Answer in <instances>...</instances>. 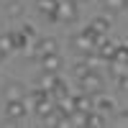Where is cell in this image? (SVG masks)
Here are the masks:
<instances>
[{
	"label": "cell",
	"instance_id": "30bf717a",
	"mask_svg": "<svg viewBox=\"0 0 128 128\" xmlns=\"http://www.w3.org/2000/svg\"><path fill=\"white\" fill-rule=\"evenodd\" d=\"M82 126H90V128H102V126H105V118H102V113L90 110V113H84V115H82Z\"/></svg>",
	"mask_w": 128,
	"mask_h": 128
},
{
	"label": "cell",
	"instance_id": "2e32d148",
	"mask_svg": "<svg viewBox=\"0 0 128 128\" xmlns=\"http://www.w3.org/2000/svg\"><path fill=\"white\" fill-rule=\"evenodd\" d=\"M0 62H3V54H0Z\"/></svg>",
	"mask_w": 128,
	"mask_h": 128
},
{
	"label": "cell",
	"instance_id": "52a82bcc",
	"mask_svg": "<svg viewBox=\"0 0 128 128\" xmlns=\"http://www.w3.org/2000/svg\"><path fill=\"white\" fill-rule=\"evenodd\" d=\"M36 54L41 56V54H51V51H59V44H56V38L54 36H41L38 41H36Z\"/></svg>",
	"mask_w": 128,
	"mask_h": 128
},
{
	"label": "cell",
	"instance_id": "7c38bea8",
	"mask_svg": "<svg viewBox=\"0 0 128 128\" xmlns=\"http://www.w3.org/2000/svg\"><path fill=\"white\" fill-rule=\"evenodd\" d=\"M90 28L95 31V34H108V31H110V18H108V16L92 18V20H90Z\"/></svg>",
	"mask_w": 128,
	"mask_h": 128
},
{
	"label": "cell",
	"instance_id": "8fae6325",
	"mask_svg": "<svg viewBox=\"0 0 128 128\" xmlns=\"http://www.w3.org/2000/svg\"><path fill=\"white\" fill-rule=\"evenodd\" d=\"M10 51H16V38H13V31H8V34H0V54H10Z\"/></svg>",
	"mask_w": 128,
	"mask_h": 128
},
{
	"label": "cell",
	"instance_id": "9c48e42d",
	"mask_svg": "<svg viewBox=\"0 0 128 128\" xmlns=\"http://www.w3.org/2000/svg\"><path fill=\"white\" fill-rule=\"evenodd\" d=\"M72 105H74L77 113H90L92 110V95L82 92V95H77V98H72Z\"/></svg>",
	"mask_w": 128,
	"mask_h": 128
},
{
	"label": "cell",
	"instance_id": "e0dca14e",
	"mask_svg": "<svg viewBox=\"0 0 128 128\" xmlns=\"http://www.w3.org/2000/svg\"><path fill=\"white\" fill-rule=\"evenodd\" d=\"M0 3H3V0H0Z\"/></svg>",
	"mask_w": 128,
	"mask_h": 128
},
{
	"label": "cell",
	"instance_id": "9a60e30c",
	"mask_svg": "<svg viewBox=\"0 0 128 128\" xmlns=\"http://www.w3.org/2000/svg\"><path fill=\"white\" fill-rule=\"evenodd\" d=\"M20 31H23V36H26V38H34V36H36V31H34V26H28V23H26L23 28H20Z\"/></svg>",
	"mask_w": 128,
	"mask_h": 128
},
{
	"label": "cell",
	"instance_id": "277c9868",
	"mask_svg": "<svg viewBox=\"0 0 128 128\" xmlns=\"http://www.w3.org/2000/svg\"><path fill=\"white\" fill-rule=\"evenodd\" d=\"M77 16H80V5L74 3V0H59L56 3L54 20H59V23H72V20H77Z\"/></svg>",
	"mask_w": 128,
	"mask_h": 128
},
{
	"label": "cell",
	"instance_id": "3957f363",
	"mask_svg": "<svg viewBox=\"0 0 128 128\" xmlns=\"http://www.w3.org/2000/svg\"><path fill=\"white\" fill-rule=\"evenodd\" d=\"M3 113H5V126L20 123V120L28 115V102H26V100H8L5 108H3Z\"/></svg>",
	"mask_w": 128,
	"mask_h": 128
},
{
	"label": "cell",
	"instance_id": "8992f818",
	"mask_svg": "<svg viewBox=\"0 0 128 128\" xmlns=\"http://www.w3.org/2000/svg\"><path fill=\"white\" fill-rule=\"evenodd\" d=\"M59 69H62V56H59V51L41 54V72H54V74H59Z\"/></svg>",
	"mask_w": 128,
	"mask_h": 128
},
{
	"label": "cell",
	"instance_id": "5bb4252c",
	"mask_svg": "<svg viewBox=\"0 0 128 128\" xmlns=\"http://www.w3.org/2000/svg\"><path fill=\"white\" fill-rule=\"evenodd\" d=\"M5 13H8V18H20L23 16V3L20 0H10L5 5Z\"/></svg>",
	"mask_w": 128,
	"mask_h": 128
},
{
	"label": "cell",
	"instance_id": "5b68a950",
	"mask_svg": "<svg viewBox=\"0 0 128 128\" xmlns=\"http://www.w3.org/2000/svg\"><path fill=\"white\" fill-rule=\"evenodd\" d=\"M3 92H5V100H26V92H28V87H26L23 82L13 80V82H5Z\"/></svg>",
	"mask_w": 128,
	"mask_h": 128
},
{
	"label": "cell",
	"instance_id": "4fadbf2b",
	"mask_svg": "<svg viewBox=\"0 0 128 128\" xmlns=\"http://www.w3.org/2000/svg\"><path fill=\"white\" fill-rule=\"evenodd\" d=\"M102 8L108 10L110 16H115V13H123V10H126V0H102Z\"/></svg>",
	"mask_w": 128,
	"mask_h": 128
},
{
	"label": "cell",
	"instance_id": "ba28073f",
	"mask_svg": "<svg viewBox=\"0 0 128 128\" xmlns=\"http://www.w3.org/2000/svg\"><path fill=\"white\" fill-rule=\"evenodd\" d=\"M56 3H59V0H36V10H38L46 20H54V16H56Z\"/></svg>",
	"mask_w": 128,
	"mask_h": 128
},
{
	"label": "cell",
	"instance_id": "6da1fadb",
	"mask_svg": "<svg viewBox=\"0 0 128 128\" xmlns=\"http://www.w3.org/2000/svg\"><path fill=\"white\" fill-rule=\"evenodd\" d=\"M98 36L100 34H95V31L87 26V28H82L80 34L72 36L69 46H72V51H77L80 56H84V54H90V51H95V38H98Z\"/></svg>",
	"mask_w": 128,
	"mask_h": 128
},
{
	"label": "cell",
	"instance_id": "7a4b0ae2",
	"mask_svg": "<svg viewBox=\"0 0 128 128\" xmlns=\"http://www.w3.org/2000/svg\"><path fill=\"white\" fill-rule=\"evenodd\" d=\"M77 80H80L82 92H87V95H98V92L105 90V80H102V74H100V72H95V69L84 72L82 77H77Z\"/></svg>",
	"mask_w": 128,
	"mask_h": 128
}]
</instances>
